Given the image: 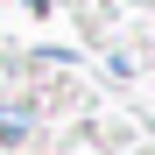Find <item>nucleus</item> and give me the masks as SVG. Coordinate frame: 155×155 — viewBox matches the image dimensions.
<instances>
[{
  "label": "nucleus",
  "mask_w": 155,
  "mask_h": 155,
  "mask_svg": "<svg viewBox=\"0 0 155 155\" xmlns=\"http://www.w3.org/2000/svg\"><path fill=\"white\" fill-rule=\"evenodd\" d=\"M28 134H35V113L28 106H0V148H21Z\"/></svg>",
  "instance_id": "nucleus-1"
}]
</instances>
